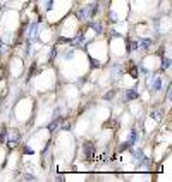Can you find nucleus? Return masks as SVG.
I'll list each match as a JSON object with an SVG mask.
<instances>
[{"label": "nucleus", "mask_w": 172, "mask_h": 182, "mask_svg": "<svg viewBox=\"0 0 172 182\" xmlns=\"http://www.w3.org/2000/svg\"><path fill=\"white\" fill-rule=\"evenodd\" d=\"M96 12H98V4H91L90 7H83V9L77 10V19L79 21H90Z\"/></svg>", "instance_id": "obj_1"}, {"label": "nucleus", "mask_w": 172, "mask_h": 182, "mask_svg": "<svg viewBox=\"0 0 172 182\" xmlns=\"http://www.w3.org/2000/svg\"><path fill=\"white\" fill-rule=\"evenodd\" d=\"M19 139H21V134H19V131H12L10 132V138L7 141V146L9 148H16L19 144Z\"/></svg>", "instance_id": "obj_2"}, {"label": "nucleus", "mask_w": 172, "mask_h": 182, "mask_svg": "<svg viewBox=\"0 0 172 182\" xmlns=\"http://www.w3.org/2000/svg\"><path fill=\"white\" fill-rule=\"evenodd\" d=\"M84 156H86V160L88 161H91L93 160V153H95V146H93V143H90V141H88V143H84Z\"/></svg>", "instance_id": "obj_3"}, {"label": "nucleus", "mask_w": 172, "mask_h": 182, "mask_svg": "<svg viewBox=\"0 0 172 182\" xmlns=\"http://www.w3.org/2000/svg\"><path fill=\"white\" fill-rule=\"evenodd\" d=\"M148 86L153 91H158L160 86H162V81H160V78H151V79H148Z\"/></svg>", "instance_id": "obj_4"}, {"label": "nucleus", "mask_w": 172, "mask_h": 182, "mask_svg": "<svg viewBox=\"0 0 172 182\" xmlns=\"http://www.w3.org/2000/svg\"><path fill=\"white\" fill-rule=\"evenodd\" d=\"M90 26H91V29L93 31H96L98 35H102V31H103V26H102V22H90Z\"/></svg>", "instance_id": "obj_5"}, {"label": "nucleus", "mask_w": 172, "mask_h": 182, "mask_svg": "<svg viewBox=\"0 0 172 182\" xmlns=\"http://www.w3.org/2000/svg\"><path fill=\"white\" fill-rule=\"evenodd\" d=\"M150 45H151V40L150 38H145V40H141V41H138V47H141L143 50H148V48H150Z\"/></svg>", "instance_id": "obj_6"}, {"label": "nucleus", "mask_w": 172, "mask_h": 182, "mask_svg": "<svg viewBox=\"0 0 172 182\" xmlns=\"http://www.w3.org/2000/svg\"><path fill=\"white\" fill-rule=\"evenodd\" d=\"M84 41H86V38H84L83 35H79L77 38L71 40V43H72V45H77V47H83V45H84Z\"/></svg>", "instance_id": "obj_7"}, {"label": "nucleus", "mask_w": 172, "mask_h": 182, "mask_svg": "<svg viewBox=\"0 0 172 182\" xmlns=\"http://www.w3.org/2000/svg\"><path fill=\"white\" fill-rule=\"evenodd\" d=\"M139 98V95H138V91L134 89H129L127 93H126V100H138Z\"/></svg>", "instance_id": "obj_8"}, {"label": "nucleus", "mask_w": 172, "mask_h": 182, "mask_svg": "<svg viewBox=\"0 0 172 182\" xmlns=\"http://www.w3.org/2000/svg\"><path fill=\"white\" fill-rule=\"evenodd\" d=\"M136 141H138V132H136V131H131V132H129V141H127V143L134 144Z\"/></svg>", "instance_id": "obj_9"}, {"label": "nucleus", "mask_w": 172, "mask_h": 182, "mask_svg": "<svg viewBox=\"0 0 172 182\" xmlns=\"http://www.w3.org/2000/svg\"><path fill=\"white\" fill-rule=\"evenodd\" d=\"M136 48H139V47H138V41H129V43H127V52H129V53L134 52Z\"/></svg>", "instance_id": "obj_10"}, {"label": "nucleus", "mask_w": 172, "mask_h": 182, "mask_svg": "<svg viewBox=\"0 0 172 182\" xmlns=\"http://www.w3.org/2000/svg\"><path fill=\"white\" fill-rule=\"evenodd\" d=\"M60 122H62V119H55V120L52 122L50 126H48V129H50V131H53V129H57V127H59V124H60Z\"/></svg>", "instance_id": "obj_11"}, {"label": "nucleus", "mask_w": 172, "mask_h": 182, "mask_svg": "<svg viewBox=\"0 0 172 182\" xmlns=\"http://www.w3.org/2000/svg\"><path fill=\"white\" fill-rule=\"evenodd\" d=\"M169 67H170V59H169V57H165V59H163V62H162V69H169Z\"/></svg>", "instance_id": "obj_12"}, {"label": "nucleus", "mask_w": 172, "mask_h": 182, "mask_svg": "<svg viewBox=\"0 0 172 182\" xmlns=\"http://www.w3.org/2000/svg\"><path fill=\"white\" fill-rule=\"evenodd\" d=\"M129 74H131V76H133L134 79L138 78V67H136V65H134V67H131V69H129Z\"/></svg>", "instance_id": "obj_13"}, {"label": "nucleus", "mask_w": 172, "mask_h": 182, "mask_svg": "<svg viewBox=\"0 0 172 182\" xmlns=\"http://www.w3.org/2000/svg\"><path fill=\"white\" fill-rule=\"evenodd\" d=\"M5 138H7V131H5V127H2V132H0V143H4Z\"/></svg>", "instance_id": "obj_14"}, {"label": "nucleus", "mask_w": 172, "mask_h": 182, "mask_svg": "<svg viewBox=\"0 0 172 182\" xmlns=\"http://www.w3.org/2000/svg\"><path fill=\"white\" fill-rule=\"evenodd\" d=\"M119 72H120V65L115 64L114 65V69H112V74H114V76H119Z\"/></svg>", "instance_id": "obj_15"}, {"label": "nucleus", "mask_w": 172, "mask_h": 182, "mask_svg": "<svg viewBox=\"0 0 172 182\" xmlns=\"http://www.w3.org/2000/svg\"><path fill=\"white\" fill-rule=\"evenodd\" d=\"M72 55H74V50H67L64 53V59H72Z\"/></svg>", "instance_id": "obj_16"}, {"label": "nucleus", "mask_w": 172, "mask_h": 182, "mask_svg": "<svg viewBox=\"0 0 172 182\" xmlns=\"http://www.w3.org/2000/svg\"><path fill=\"white\" fill-rule=\"evenodd\" d=\"M114 95H115V91H110V93H107L103 98H105V100H110V98H114Z\"/></svg>", "instance_id": "obj_17"}, {"label": "nucleus", "mask_w": 172, "mask_h": 182, "mask_svg": "<svg viewBox=\"0 0 172 182\" xmlns=\"http://www.w3.org/2000/svg\"><path fill=\"white\" fill-rule=\"evenodd\" d=\"M90 62H91V67H100V62H98V60H95V59H90Z\"/></svg>", "instance_id": "obj_18"}, {"label": "nucleus", "mask_w": 172, "mask_h": 182, "mask_svg": "<svg viewBox=\"0 0 172 182\" xmlns=\"http://www.w3.org/2000/svg\"><path fill=\"white\" fill-rule=\"evenodd\" d=\"M110 36H112V38H119L120 35L117 33V31H114V29H112V31H110Z\"/></svg>", "instance_id": "obj_19"}, {"label": "nucleus", "mask_w": 172, "mask_h": 182, "mask_svg": "<svg viewBox=\"0 0 172 182\" xmlns=\"http://www.w3.org/2000/svg\"><path fill=\"white\" fill-rule=\"evenodd\" d=\"M151 117H155L157 120H160V119H158V117H160V113H158V112H151Z\"/></svg>", "instance_id": "obj_20"}, {"label": "nucleus", "mask_w": 172, "mask_h": 182, "mask_svg": "<svg viewBox=\"0 0 172 182\" xmlns=\"http://www.w3.org/2000/svg\"><path fill=\"white\" fill-rule=\"evenodd\" d=\"M57 55V50H55V48H53V50H52V53H50V60H52V59H53V57H55Z\"/></svg>", "instance_id": "obj_21"}, {"label": "nucleus", "mask_w": 172, "mask_h": 182, "mask_svg": "<svg viewBox=\"0 0 172 182\" xmlns=\"http://www.w3.org/2000/svg\"><path fill=\"white\" fill-rule=\"evenodd\" d=\"M110 17H112V21H117V16H115V12H110Z\"/></svg>", "instance_id": "obj_22"}, {"label": "nucleus", "mask_w": 172, "mask_h": 182, "mask_svg": "<svg viewBox=\"0 0 172 182\" xmlns=\"http://www.w3.org/2000/svg\"><path fill=\"white\" fill-rule=\"evenodd\" d=\"M24 179H26V180H34L33 175H24Z\"/></svg>", "instance_id": "obj_23"}, {"label": "nucleus", "mask_w": 172, "mask_h": 182, "mask_svg": "<svg viewBox=\"0 0 172 182\" xmlns=\"http://www.w3.org/2000/svg\"><path fill=\"white\" fill-rule=\"evenodd\" d=\"M0 79H2V76H0Z\"/></svg>", "instance_id": "obj_24"}]
</instances>
